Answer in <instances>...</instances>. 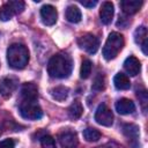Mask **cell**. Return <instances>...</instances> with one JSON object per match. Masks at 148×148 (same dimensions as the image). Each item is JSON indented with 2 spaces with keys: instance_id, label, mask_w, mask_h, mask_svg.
<instances>
[{
  "instance_id": "52a82bcc",
  "label": "cell",
  "mask_w": 148,
  "mask_h": 148,
  "mask_svg": "<svg viewBox=\"0 0 148 148\" xmlns=\"http://www.w3.org/2000/svg\"><path fill=\"white\" fill-rule=\"evenodd\" d=\"M58 140L62 148H76L79 145L76 133L69 130H65L60 132L58 134Z\"/></svg>"
},
{
  "instance_id": "8fae6325",
  "label": "cell",
  "mask_w": 148,
  "mask_h": 148,
  "mask_svg": "<svg viewBox=\"0 0 148 148\" xmlns=\"http://www.w3.org/2000/svg\"><path fill=\"white\" fill-rule=\"evenodd\" d=\"M21 96H22V101H37L38 97L37 86L32 82L23 83L21 88Z\"/></svg>"
},
{
  "instance_id": "7402d4cb",
  "label": "cell",
  "mask_w": 148,
  "mask_h": 148,
  "mask_svg": "<svg viewBox=\"0 0 148 148\" xmlns=\"http://www.w3.org/2000/svg\"><path fill=\"white\" fill-rule=\"evenodd\" d=\"M14 15H15V13H14V10L12 9V7L9 6L8 2L3 3V5L0 7V20H1V21H8V20H10Z\"/></svg>"
},
{
  "instance_id": "4316f807",
  "label": "cell",
  "mask_w": 148,
  "mask_h": 148,
  "mask_svg": "<svg viewBox=\"0 0 148 148\" xmlns=\"http://www.w3.org/2000/svg\"><path fill=\"white\" fill-rule=\"evenodd\" d=\"M15 143L12 139H5L0 142V148H14Z\"/></svg>"
},
{
  "instance_id": "484cf974",
  "label": "cell",
  "mask_w": 148,
  "mask_h": 148,
  "mask_svg": "<svg viewBox=\"0 0 148 148\" xmlns=\"http://www.w3.org/2000/svg\"><path fill=\"white\" fill-rule=\"evenodd\" d=\"M9 6L12 7V9L14 10L15 14H18L21 13L23 9H24V2L21 1V0H13V1H8Z\"/></svg>"
},
{
  "instance_id": "e0dca14e",
  "label": "cell",
  "mask_w": 148,
  "mask_h": 148,
  "mask_svg": "<svg viewBox=\"0 0 148 148\" xmlns=\"http://www.w3.org/2000/svg\"><path fill=\"white\" fill-rule=\"evenodd\" d=\"M113 84L117 89L119 90H127L131 87V82L130 79L126 74L124 73H117L113 77Z\"/></svg>"
},
{
  "instance_id": "7c38bea8",
  "label": "cell",
  "mask_w": 148,
  "mask_h": 148,
  "mask_svg": "<svg viewBox=\"0 0 148 148\" xmlns=\"http://www.w3.org/2000/svg\"><path fill=\"white\" fill-rule=\"evenodd\" d=\"M124 68L126 71V73L131 76H135L140 73V69H141V64L140 61L133 57V56H130L128 58L125 59L124 61Z\"/></svg>"
},
{
  "instance_id": "9a60e30c",
  "label": "cell",
  "mask_w": 148,
  "mask_h": 148,
  "mask_svg": "<svg viewBox=\"0 0 148 148\" xmlns=\"http://www.w3.org/2000/svg\"><path fill=\"white\" fill-rule=\"evenodd\" d=\"M113 13H114V9H113V5L109 1H105L102 7H101V10H99V17H101V21L103 24H109L111 23L112 21V17H113Z\"/></svg>"
},
{
  "instance_id": "8992f818",
  "label": "cell",
  "mask_w": 148,
  "mask_h": 148,
  "mask_svg": "<svg viewBox=\"0 0 148 148\" xmlns=\"http://www.w3.org/2000/svg\"><path fill=\"white\" fill-rule=\"evenodd\" d=\"M95 120L97 124L109 127L113 124V113L105 104H101L95 112Z\"/></svg>"
},
{
  "instance_id": "277c9868",
  "label": "cell",
  "mask_w": 148,
  "mask_h": 148,
  "mask_svg": "<svg viewBox=\"0 0 148 148\" xmlns=\"http://www.w3.org/2000/svg\"><path fill=\"white\" fill-rule=\"evenodd\" d=\"M18 111L24 119L29 120H37L43 117V111L36 101H22Z\"/></svg>"
},
{
  "instance_id": "7a4b0ae2",
  "label": "cell",
  "mask_w": 148,
  "mask_h": 148,
  "mask_svg": "<svg viewBox=\"0 0 148 148\" xmlns=\"http://www.w3.org/2000/svg\"><path fill=\"white\" fill-rule=\"evenodd\" d=\"M7 61L8 65L14 69H22L28 65L29 51L20 43L12 44L7 50Z\"/></svg>"
},
{
  "instance_id": "5b68a950",
  "label": "cell",
  "mask_w": 148,
  "mask_h": 148,
  "mask_svg": "<svg viewBox=\"0 0 148 148\" xmlns=\"http://www.w3.org/2000/svg\"><path fill=\"white\" fill-rule=\"evenodd\" d=\"M77 44L81 49L87 51L90 54H94L97 52L98 46H99V40L96 36L92 34H84L77 38Z\"/></svg>"
},
{
  "instance_id": "2e32d148",
  "label": "cell",
  "mask_w": 148,
  "mask_h": 148,
  "mask_svg": "<svg viewBox=\"0 0 148 148\" xmlns=\"http://www.w3.org/2000/svg\"><path fill=\"white\" fill-rule=\"evenodd\" d=\"M141 6H142V1H139V0H124L120 2V7L123 12L127 15L135 14L136 12H139Z\"/></svg>"
},
{
  "instance_id": "ffe728a7",
  "label": "cell",
  "mask_w": 148,
  "mask_h": 148,
  "mask_svg": "<svg viewBox=\"0 0 148 148\" xmlns=\"http://www.w3.org/2000/svg\"><path fill=\"white\" fill-rule=\"evenodd\" d=\"M82 112H83L82 104H81V102L77 101V99L74 101V102L69 105V108H68V114H69V117H71L72 119H77V118H80L81 114H82Z\"/></svg>"
},
{
  "instance_id": "d6986e66",
  "label": "cell",
  "mask_w": 148,
  "mask_h": 148,
  "mask_svg": "<svg viewBox=\"0 0 148 148\" xmlns=\"http://www.w3.org/2000/svg\"><path fill=\"white\" fill-rule=\"evenodd\" d=\"M51 92V96L56 99V101H65L67 97H68V94H69V89L65 86H58V87H54L50 90Z\"/></svg>"
},
{
  "instance_id": "6da1fadb",
  "label": "cell",
  "mask_w": 148,
  "mask_h": 148,
  "mask_svg": "<svg viewBox=\"0 0 148 148\" xmlns=\"http://www.w3.org/2000/svg\"><path fill=\"white\" fill-rule=\"evenodd\" d=\"M73 69V61L69 56L65 53H57L51 57L47 64V72L51 77L66 79L71 75Z\"/></svg>"
},
{
  "instance_id": "4fadbf2b",
  "label": "cell",
  "mask_w": 148,
  "mask_h": 148,
  "mask_svg": "<svg viewBox=\"0 0 148 148\" xmlns=\"http://www.w3.org/2000/svg\"><path fill=\"white\" fill-rule=\"evenodd\" d=\"M116 111L120 114H130L135 111L134 103L128 98H120L116 102Z\"/></svg>"
},
{
  "instance_id": "83f0119b",
  "label": "cell",
  "mask_w": 148,
  "mask_h": 148,
  "mask_svg": "<svg viewBox=\"0 0 148 148\" xmlns=\"http://www.w3.org/2000/svg\"><path fill=\"white\" fill-rule=\"evenodd\" d=\"M81 5H83L84 7H88V8H92L94 6H96L97 5V1L96 0H90V1H86V0H83V1H81Z\"/></svg>"
},
{
  "instance_id": "603a6c76",
  "label": "cell",
  "mask_w": 148,
  "mask_h": 148,
  "mask_svg": "<svg viewBox=\"0 0 148 148\" xmlns=\"http://www.w3.org/2000/svg\"><path fill=\"white\" fill-rule=\"evenodd\" d=\"M92 69V64L89 59H84L81 64V69H80V76L81 79H88L91 74Z\"/></svg>"
},
{
  "instance_id": "9c48e42d",
  "label": "cell",
  "mask_w": 148,
  "mask_h": 148,
  "mask_svg": "<svg viewBox=\"0 0 148 148\" xmlns=\"http://www.w3.org/2000/svg\"><path fill=\"white\" fill-rule=\"evenodd\" d=\"M123 133L133 148H139V126L134 124L123 125Z\"/></svg>"
},
{
  "instance_id": "ba28073f",
  "label": "cell",
  "mask_w": 148,
  "mask_h": 148,
  "mask_svg": "<svg viewBox=\"0 0 148 148\" xmlns=\"http://www.w3.org/2000/svg\"><path fill=\"white\" fill-rule=\"evenodd\" d=\"M17 79L13 76H6L0 80V95L5 98H8L12 96V94L17 88Z\"/></svg>"
},
{
  "instance_id": "ac0fdd59",
  "label": "cell",
  "mask_w": 148,
  "mask_h": 148,
  "mask_svg": "<svg viewBox=\"0 0 148 148\" xmlns=\"http://www.w3.org/2000/svg\"><path fill=\"white\" fill-rule=\"evenodd\" d=\"M65 15H66L67 21H69V22H72V23H77V22H80L81 18H82L81 10H80L76 6H74V5H71V6L67 7Z\"/></svg>"
},
{
  "instance_id": "5bb4252c",
  "label": "cell",
  "mask_w": 148,
  "mask_h": 148,
  "mask_svg": "<svg viewBox=\"0 0 148 148\" xmlns=\"http://www.w3.org/2000/svg\"><path fill=\"white\" fill-rule=\"evenodd\" d=\"M134 40L141 47L142 52L145 54H147L148 51H147V29H146V27L141 25V27L136 28V30L134 32Z\"/></svg>"
},
{
  "instance_id": "d4e9b609",
  "label": "cell",
  "mask_w": 148,
  "mask_h": 148,
  "mask_svg": "<svg viewBox=\"0 0 148 148\" xmlns=\"http://www.w3.org/2000/svg\"><path fill=\"white\" fill-rule=\"evenodd\" d=\"M40 143H42V148H57L56 147L54 139L51 135H44V136H42Z\"/></svg>"
},
{
  "instance_id": "3957f363",
  "label": "cell",
  "mask_w": 148,
  "mask_h": 148,
  "mask_svg": "<svg viewBox=\"0 0 148 148\" xmlns=\"http://www.w3.org/2000/svg\"><path fill=\"white\" fill-rule=\"evenodd\" d=\"M124 46V37L119 32H111L103 46V57L106 60L114 59Z\"/></svg>"
},
{
  "instance_id": "cb8c5ba5",
  "label": "cell",
  "mask_w": 148,
  "mask_h": 148,
  "mask_svg": "<svg viewBox=\"0 0 148 148\" xmlns=\"http://www.w3.org/2000/svg\"><path fill=\"white\" fill-rule=\"evenodd\" d=\"M92 89H94V90H97V91L104 89V76H103V74L98 73V74L95 76L94 82H92Z\"/></svg>"
},
{
  "instance_id": "44dd1931",
  "label": "cell",
  "mask_w": 148,
  "mask_h": 148,
  "mask_svg": "<svg viewBox=\"0 0 148 148\" xmlns=\"http://www.w3.org/2000/svg\"><path fill=\"white\" fill-rule=\"evenodd\" d=\"M83 138L86 139V141L88 142H95V141H98L99 138H101V133L96 130V128H92V127H88L83 131Z\"/></svg>"
},
{
  "instance_id": "30bf717a",
  "label": "cell",
  "mask_w": 148,
  "mask_h": 148,
  "mask_svg": "<svg viewBox=\"0 0 148 148\" xmlns=\"http://www.w3.org/2000/svg\"><path fill=\"white\" fill-rule=\"evenodd\" d=\"M40 17H42V21L44 24L53 25L58 18L57 9L52 5H44L40 8Z\"/></svg>"
}]
</instances>
